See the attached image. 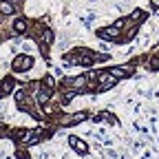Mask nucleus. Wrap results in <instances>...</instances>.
<instances>
[{"instance_id": "f257e3e1", "label": "nucleus", "mask_w": 159, "mask_h": 159, "mask_svg": "<svg viewBox=\"0 0 159 159\" xmlns=\"http://www.w3.org/2000/svg\"><path fill=\"white\" fill-rule=\"evenodd\" d=\"M31 66H33V57L31 55H18L13 60V71L16 73H22V71H27Z\"/></svg>"}, {"instance_id": "f03ea898", "label": "nucleus", "mask_w": 159, "mask_h": 159, "mask_svg": "<svg viewBox=\"0 0 159 159\" xmlns=\"http://www.w3.org/2000/svg\"><path fill=\"white\" fill-rule=\"evenodd\" d=\"M117 84V77L108 71V73H102L99 75V91H108L111 86H115Z\"/></svg>"}, {"instance_id": "7ed1b4c3", "label": "nucleus", "mask_w": 159, "mask_h": 159, "mask_svg": "<svg viewBox=\"0 0 159 159\" xmlns=\"http://www.w3.org/2000/svg\"><path fill=\"white\" fill-rule=\"evenodd\" d=\"M69 144H71V148H75L80 155H86V152H89V146H86L80 137H69Z\"/></svg>"}, {"instance_id": "20e7f679", "label": "nucleus", "mask_w": 159, "mask_h": 159, "mask_svg": "<svg viewBox=\"0 0 159 159\" xmlns=\"http://www.w3.org/2000/svg\"><path fill=\"white\" fill-rule=\"evenodd\" d=\"M97 35L102 40H115V35H119V29L117 27H108V29H99Z\"/></svg>"}, {"instance_id": "39448f33", "label": "nucleus", "mask_w": 159, "mask_h": 159, "mask_svg": "<svg viewBox=\"0 0 159 159\" xmlns=\"http://www.w3.org/2000/svg\"><path fill=\"white\" fill-rule=\"evenodd\" d=\"M111 73H113V75L119 80V77H126V75H130L133 71H130L128 66H115V69H111Z\"/></svg>"}, {"instance_id": "423d86ee", "label": "nucleus", "mask_w": 159, "mask_h": 159, "mask_svg": "<svg viewBox=\"0 0 159 159\" xmlns=\"http://www.w3.org/2000/svg\"><path fill=\"white\" fill-rule=\"evenodd\" d=\"M0 13L11 16V13H13V5H11V2H7V0H0Z\"/></svg>"}, {"instance_id": "0eeeda50", "label": "nucleus", "mask_w": 159, "mask_h": 159, "mask_svg": "<svg viewBox=\"0 0 159 159\" xmlns=\"http://www.w3.org/2000/svg\"><path fill=\"white\" fill-rule=\"evenodd\" d=\"M86 117H89V113H75V115L69 119V122H71V124H77V122H84ZM71 124H69V126H71Z\"/></svg>"}, {"instance_id": "6e6552de", "label": "nucleus", "mask_w": 159, "mask_h": 159, "mask_svg": "<svg viewBox=\"0 0 159 159\" xmlns=\"http://www.w3.org/2000/svg\"><path fill=\"white\" fill-rule=\"evenodd\" d=\"M13 29H16L18 33H22V31L27 29V22H25V20H22V18H18V20H16V22H13Z\"/></svg>"}, {"instance_id": "1a4fd4ad", "label": "nucleus", "mask_w": 159, "mask_h": 159, "mask_svg": "<svg viewBox=\"0 0 159 159\" xmlns=\"http://www.w3.org/2000/svg\"><path fill=\"white\" fill-rule=\"evenodd\" d=\"M49 97H51V89L40 93V95H38V102H40V104H47V102H49Z\"/></svg>"}, {"instance_id": "9d476101", "label": "nucleus", "mask_w": 159, "mask_h": 159, "mask_svg": "<svg viewBox=\"0 0 159 159\" xmlns=\"http://www.w3.org/2000/svg\"><path fill=\"white\" fill-rule=\"evenodd\" d=\"M42 42H44V44H51V42H53V33H51V31H44V33H42Z\"/></svg>"}, {"instance_id": "9b49d317", "label": "nucleus", "mask_w": 159, "mask_h": 159, "mask_svg": "<svg viewBox=\"0 0 159 159\" xmlns=\"http://www.w3.org/2000/svg\"><path fill=\"white\" fill-rule=\"evenodd\" d=\"M142 16H144V11H139V9H137V11H133V20H135V22H139V20H144Z\"/></svg>"}, {"instance_id": "f8f14e48", "label": "nucleus", "mask_w": 159, "mask_h": 159, "mask_svg": "<svg viewBox=\"0 0 159 159\" xmlns=\"http://www.w3.org/2000/svg\"><path fill=\"white\" fill-rule=\"evenodd\" d=\"M44 84L51 89V86H53V77H44Z\"/></svg>"}, {"instance_id": "ddd939ff", "label": "nucleus", "mask_w": 159, "mask_h": 159, "mask_svg": "<svg viewBox=\"0 0 159 159\" xmlns=\"http://www.w3.org/2000/svg\"><path fill=\"white\" fill-rule=\"evenodd\" d=\"M0 95H2V91H0Z\"/></svg>"}]
</instances>
